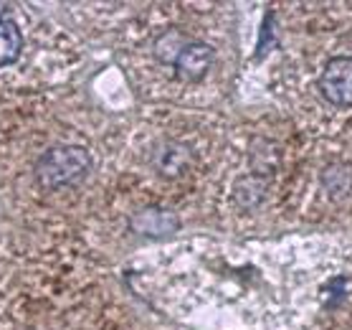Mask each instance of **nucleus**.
Returning a JSON list of instances; mask_svg holds the SVG:
<instances>
[{
	"mask_svg": "<svg viewBox=\"0 0 352 330\" xmlns=\"http://www.w3.org/2000/svg\"><path fill=\"white\" fill-rule=\"evenodd\" d=\"M91 173V155L81 145H54L36 161V181L48 191L72 188Z\"/></svg>",
	"mask_w": 352,
	"mask_h": 330,
	"instance_id": "obj_1",
	"label": "nucleus"
},
{
	"mask_svg": "<svg viewBox=\"0 0 352 330\" xmlns=\"http://www.w3.org/2000/svg\"><path fill=\"white\" fill-rule=\"evenodd\" d=\"M320 92L329 105L352 107V56L329 59L320 74Z\"/></svg>",
	"mask_w": 352,
	"mask_h": 330,
	"instance_id": "obj_2",
	"label": "nucleus"
},
{
	"mask_svg": "<svg viewBox=\"0 0 352 330\" xmlns=\"http://www.w3.org/2000/svg\"><path fill=\"white\" fill-rule=\"evenodd\" d=\"M129 229L137 236H150V239H165L180 229V218L175 211L162 209V206H144L129 216Z\"/></svg>",
	"mask_w": 352,
	"mask_h": 330,
	"instance_id": "obj_3",
	"label": "nucleus"
},
{
	"mask_svg": "<svg viewBox=\"0 0 352 330\" xmlns=\"http://www.w3.org/2000/svg\"><path fill=\"white\" fill-rule=\"evenodd\" d=\"M213 59H216V49H213L210 43L192 39L190 43L180 51V56L175 59L173 69H175V76L180 81H200L210 72Z\"/></svg>",
	"mask_w": 352,
	"mask_h": 330,
	"instance_id": "obj_4",
	"label": "nucleus"
},
{
	"mask_svg": "<svg viewBox=\"0 0 352 330\" xmlns=\"http://www.w3.org/2000/svg\"><path fill=\"white\" fill-rule=\"evenodd\" d=\"M266 191H269V178L261 173H248L233 183V201L239 203V209L254 211L266 201Z\"/></svg>",
	"mask_w": 352,
	"mask_h": 330,
	"instance_id": "obj_5",
	"label": "nucleus"
},
{
	"mask_svg": "<svg viewBox=\"0 0 352 330\" xmlns=\"http://www.w3.org/2000/svg\"><path fill=\"white\" fill-rule=\"evenodd\" d=\"M320 183L329 198H344L352 194V163L332 161L320 173Z\"/></svg>",
	"mask_w": 352,
	"mask_h": 330,
	"instance_id": "obj_6",
	"label": "nucleus"
},
{
	"mask_svg": "<svg viewBox=\"0 0 352 330\" xmlns=\"http://www.w3.org/2000/svg\"><path fill=\"white\" fill-rule=\"evenodd\" d=\"M190 161V150L180 143H162L153 155L155 168L160 170L162 176H180Z\"/></svg>",
	"mask_w": 352,
	"mask_h": 330,
	"instance_id": "obj_7",
	"label": "nucleus"
},
{
	"mask_svg": "<svg viewBox=\"0 0 352 330\" xmlns=\"http://www.w3.org/2000/svg\"><path fill=\"white\" fill-rule=\"evenodd\" d=\"M23 51V33L16 21H0V66L16 64Z\"/></svg>",
	"mask_w": 352,
	"mask_h": 330,
	"instance_id": "obj_8",
	"label": "nucleus"
},
{
	"mask_svg": "<svg viewBox=\"0 0 352 330\" xmlns=\"http://www.w3.org/2000/svg\"><path fill=\"white\" fill-rule=\"evenodd\" d=\"M192 39H188L183 31H177V28H170V31H165L162 36H157V41H155V56H157V61H162V64H175V59L180 56V51L190 43Z\"/></svg>",
	"mask_w": 352,
	"mask_h": 330,
	"instance_id": "obj_9",
	"label": "nucleus"
},
{
	"mask_svg": "<svg viewBox=\"0 0 352 330\" xmlns=\"http://www.w3.org/2000/svg\"><path fill=\"white\" fill-rule=\"evenodd\" d=\"M3 10H6V3H0V21H6V18H3Z\"/></svg>",
	"mask_w": 352,
	"mask_h": 330,
	"instance_id": "obj_10",
	"label": "nucleus"
}]
</instances>
